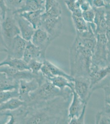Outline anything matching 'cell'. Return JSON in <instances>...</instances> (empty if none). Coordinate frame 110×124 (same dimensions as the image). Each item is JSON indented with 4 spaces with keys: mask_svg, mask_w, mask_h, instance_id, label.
<instances>
[{
    "mask_svg": "<svg viewBox=\"0 0 110 124\" xmlns=\"http://www.w3.org/2000/svg\"></svg>",
    "mask_w": 110,
    "mask_h": 124,
    "instance_id": "b9f144b4",
    "label": "cell"
},
{
    "mask_svg": "<svg viewBox=\"0 0 110 124\" xmlns=\"http://www.w3.org/2000/svg\"><path fill=\"white\" fill-rule=\"evenodd\" d=\"M95 17V12L93 7L86 11H82V17L87 23H93Z\"/></svg>",
    "mask_w": 110,
    "mask_h": 124,
    "instance_id": "4dcf8cb0",
    "label": "cell"
},
{
    "mask_svg": "<svg viewBox=\"0 0 110 124\" xmlns=\"http://www.w3.org/2000/svg\"><path fill=\"white\" fill-rule=\"evenodd\" d=\"M27 43V41L21 36H17L13 40L11 45L7 50V56L13 58L22 59Z\"/></svg>",
    "mask_w": 110,
    "mask_h": 124,
    "instance_id": "7c38bea8",
    "label": "cell"
},
{
    "mask_svg": "<svg viewBox=\"0 0 110 124\" xmlns=\"http://www.w3.org/2000/svg\"><path fill=\"white\" fill-rule=\"evenodd\" d=\"M62 28L61 16L46 17L42 14V24L40 28L43 29L47 33L52 41L60 35Z\"/></svg>",
    "mask_w": 110,
    "mask_h": 124,
    "instance_id": "52a82bcc",
    "label": "cell"
},
{
    "mask_svg": "<svg viewBox=\"0 0 110 124\" xmlns=\"http://www.w3.org/2000/svg\"><path fill=\"white\" fill-rule=\"evenodd\" d=\"M72 91L69 88H67L64 91L61 90L45 79L38 89L30 93L29 102L26 104H32L46 101L59 97L70 99L72 97Z\"/></svg>",
    "mask_w": 110,
    "mask_h": 124,
    "instance_id": "3957f363",
    "label": "cell"
},
{
    "mask_svg": "<svg viewBox=\"0 0 110 124\" xmlns=\"http://www.w3.org/2000/svg\"><path fill=\"white\" fill-rule=\"evenodd\" d=\"M4 1L7 10L14 13L21 8L24 0H4Z\"/></svg>",
    "mask_w": 110,
    "mask_h": 124,
    "instance_id": "83f0119b",
    "label": "cell"
},
{
    "mask_svg": "<svg viewBox=\"0 0 110 124\" xmlns=\"http://www.w3.org/2000/svg\"><path fill=\"white\" fill-rule=\"evenodd\" d=\"M74 91L77 93L82 100L88 104L92 93L89 77H80L74 78Z\"/></svg>",
    "mask_w": 110,
    "mask_h": 124,
    "instance_id": "ba28073f",
    "label": "cell"
},
{
    "mask_svg": "<svg viewBox=\"0 0 110 124\" xmlns=\"http://www.w3.org/2000/svg\"><path fill=\"white\" fill-rule=\"evenodd\" d=\"M103 89L105 93V104H110V81L100 83L93 88L94 91L98 89Z\"/></svg>",
    "mask_w": 110,
    "mask_h": 124,
    "instance_id": "4316f807",
    "label": "cell"
},
{
    "mask_svg": "<svg viewBox=\"0 0 110 124\" xmlns=\"http://www.w3.org/2000/svg\"><path fill=\"white\" fill-rule=\"evenodd\" d=\"M106 38L107 39V47L108 51V62L110 58V28L108 27L105 33Z\"/></svg>",
    "mask_w": 110,
    "mask_h": 124,
    "instance_id": "8d00e7d4",
    "label": "cell"
},
{
    "mask_svg": "<svg viewBox=\"0 0 110 124\" xmlns=\"http://www.w3.org/2000/svg\"><path fill=\"white\" fill-rule=\"evenodd\" d=\"M39 10H43L45 11V0H24L21 8L13 13L21 14Z\"/></svg>",
    "mask_w": 110,
    "mask_h": 124,
    "instance_id": "e0dca14e",
    "label": "cell"
},
{
    "mask_svg": "<svg viewBox=\"0 0 110 124\" xmlns=\"http://www.w3.org/2000/svg\"><path fill=\"white\" fill-rule=\"evenodd\" d=\"M43 63L49 68L53 76L63 77L68 79L69 80L74 82V78L71 76L70 75L67 74L64 71L56 66V65L52 63V62L46 59L44 61Z\"/></svg>",
    "mask_w": 110,
    "mask_h": 124,
    "instance_id": "603a6c76",
    "label": "cell"
},
{
    "mask_svg": "<svg viewBox=\"0 0 110 124\" xmlns=\"http://www.w3.org/2000/svg\"><path fill=\"white\" fill-rule=\"evenodd\" d=\"M25 102L21 100L18 98H13L0 104V113L7 110H14L25 104Z\"/></svg>",
    "mask_w": 110,
    "mask_h": 124,
    "instance_id": "7402d4cb",
    "label": "cell"
},
{
    "mask_svg": "<svg viewBox=\"0 0 110 124\" xmlns=\"http://www.w3.org/2000/svg\"><path fill=\"white\" fill-rule=\"evenodd\" d=\"M22 59L28 64L33 59L43 62L46 59V58L43 56L40 49L34 45L30 41H27Z\"/></svg>",
    "mask_w": 110,
    "mask_h": 124,
    "instance_id": "9a60e30c",
    "label": "cell"
},
{
    "mask_svg": "<svg viewBox=\"0 0 110 124\" xmlns=\"http://www.w3.org/2000/svg\"><path fill=\"white\" fill-rule=\"evenodd\" d=\"M86 110L83 112L82 113L79 117L77 118L71 119L70 120V124H85V117Z\"/></svg>",
    "mask_w": 110,
    "mask_h": 124,
    "instance_id": "d6a6232c",
    "label": "cell"
},
{
    "mask_svg": "<svg viewBox=\"0 0 110 124\" xmlns=\"http://www.w3.org/2000/svg\"><path fill=\"white\" fill-rule=\"evenodd\" d=\"M104 110L110 117V104H105Z\"/></svg>",
    "mask_w": 110,
    "mask_h": 124,
    "instance_id": "ab89813d",
    "label": "cell"
},
{
    "mask_svg": "<svg viewBox=\"0 0 110 124\" xmlns=\"http://www.w3.org/2000/svg\"><path fill=\"white\" fill-rule=\"evenodd\" d=\"M0 9L1 10L2 15L3 19H4L6 16V13L7 9L4 0H0Z\"/></svg>",
    "mask_w": 110,
    "mask_h": 124,
    "instance_id": "74e56055",
    "label": "cell"
},
{
    "mask_svg": "<svg viewBox=\"0 0 110 124\" xmlns=\"http://www.w3.org/2000/svg\"><path fill=\"white\" fill-rule=\"evenodd\" d=\"M95 123L97 124H110V117L104 110L98 112L95 117Z\"/></svg>",
    "mask_w": 110,
    "mask_h": 124,
    "instance_id": "f1b7e54d",
    "label": "cell"
},
{
    "mask_svg": "<svg viewBox=\"0 0 110 124\" xmlns=\"http://www.w3.org/2000/svg\"><path fill=\"white\" fill-rule=\"evenodd\" d=\"M93 8L95 12L94 24L95 26V34H105L108 28L105 18V7Z\"/></svg>",
    "mask_w": 110,
    "mask_h": 124,
    "instance_id": "2e32d148",
    "label": "cell"
},
{
    "mask_svg": "<svg viewBox=\"0 0 110 124\" xmlns=\"http://www.w3.org/2000/svg\"><path fill=\"white\" fill-rule=\"evenodd\" d=\"M87 105V103L82 100L77 93L73 91L72 99L68 108L69 120L79 117L83 112L86 110Z\"/></svg>",
    "mask_w": 110,
    "mask_h": 124,
    "instance_id": "4fadbf2b",
    "label": "cell"
},
{
    "mask_svg": "<svg viewBox=\"0 0 110 124\" xmlns=\"http://www.w3.org/2000/svg\"><path fill=\"white\" fill-rule=\"evenodd\" d=\"M39 86V82L36 79L31 80H21L19 82V99L26 103L30 101V94L38 89Z\"/></svg>",
    "mask_w": 110,
    "mask_h": 124,
    "instance_id": "8fae6325",
    "label": "cell"
},
{
    "mask_svg": "<svg viewBox=\"0 0 110 124\" xmlns=\"http://www.w3.org/2000/svg\"><path fill=\"white\" fill-rule=\"evenodd\" d=\"M19 82L9 78L6 74L0 72V92L19 89Z\"/></svg>",
    "mask_w": 110,
    "mask_h": 124,
    "instance_id": "ffe728a7",
    "label": "cell"
},
{
    "mask_svg": "<svg viewBox=\"0 0 110 124\" xmlns=\"http://www.w3.org/2000/svg\"><path fill=\"white\" fill-rule=\"evenodd\" d=\"M7 65L19 70H30L29 67L22 59L13 58L7 56V58L0 62V67Z\"/></svg>",
    "mask_w": 110,
    "mask_h": 124,
    "instance_id": "d6986e66",
    "label": "cell"
},
{
    "mask_svg": "<svg viewBox=\"0 0 110 124\" xmlns=\"http://www.w3.org/2000/svg\"><path fill=\"white\" fill-rule=\"evenodd\" d=\"M47 79L61 90L64 91L67 88H69L72 91L74 90V82L64 77L53 76Z\"/></svg>",
    "mask_w": 110,
    "mask_h": 124,
    "instance_id": "44dd1931",
    "label": "cell"
},
{
    "mask_svg": "<svg viewBox=\"0 0 110 124\" xmlns=\"http://www.w3.org/2000/svg\"><path fill=\"white\" fill-rule=\"evenodd\" d=\"M43 64V62L39 61L33 59L28 64L32 73L38 75L40 73V71Z\"/></svg>",
    "mask_w": 110,
    "mask_h": 124,
    "instance_id": "f546056e",
    "label": "cell"
},
{
    "mask_svg": "<svg viewBox=\"0 0 110 124\" xmlns=\"http://www.w3.org/2000/svg\"><path fill=\"white\" fill-rule=\"evenodd\" d=\"M0 72L4 73L9 78L18 82L21 80H31L36 79L39 82V85L46 79L41 72L39 75H35L30 70H19L7 65L0 67Z\"/></svg>",
    "mask_w": 110,
    "mask_h": 124,
    "instance_id": "8992f818",
    "label": "cell"
},
{
    "mask_svg": "<svg viewBox=\"0 0 110 124\" xmlns=\"http://www.w3.org/2000/svg\"><path fill=\"white\" fill-rule=\"evenodd\" d=\"M14 15L19 29L21 37L27 41H31L35 30L33 26L20 14L15 13Z\"/></svg>",
    "mask_w": 110,
    "mask_h": 124,
    "instance_id": "5bb4252c",
    "label": "cell"
},
{
    "mask_svg": "<svg viewBox=\"0 0 110 124\" xmlns=\"http://www.w3.org/2000/svg\"><path fill=\"white\" fill-rule=\"evenodd\" d=\"M93 52L75 39L70 50V75L74 78L89 77Z\"/></svg>",
    "mask_w": 110,
    "mask_h": 124,
    "instance_id": "7a4b0ae2",
    "label": "cell"
},
{
    "mask_svg": "<svg viewBox=\"0 0 110 124\" xmlns=\"http://www.w3.org/2000/svg\"><path fill=\"white\" fill-rule=\"evenodd\" d=\"M56 1V0H45V11L50 8Z\"/></svg>",
    "mask_w": 110,
    "mask_h": 124,
    "instance_id": "f35d334b",
    "label": "cell"
},
{
    "mask_svg": "<svg viewBox=\"0 0 110 124\" xmlns=\"http://www.w3.org/2000/svg\"><path fill=\"white\" fill-rule=\"evenodd\" d=\"M106 4H110V0H104Z\"/></svg>",
    "mask_w": 110,
    "mask_h": 124,
    "instance_id": "60d3db41",
    "label": "cell"
},
{
    "mask_svg": "<svg viewBox=\"0 0 110 124\" xmlns=\"http://www.w3.org/2000/svg\"><path fill=\"white\" fill-rule=\"evenodd\" d=\"M110 75V65L105 67H99L92 64L89 79L92 90L94 87L100 83Z\"/></svg>",
    "mask_w": 110,
    "mask_h": 124,
    "instance_id": "30bf717a",
    "label": "cell"
},
{
    "mask_svg": "<svg viewBox=\"0 0 110 124\" xmlns=\"http://www.w3.org/2000/svg\"><path fill=\"white\" fill-rule=\"evenodd\" d=\"M40 71L43 76L47 79L52 77L53 76L49 68L45 64H43V65L42 66Z\"/></svg>",
    "mask_w": 110,
    "mask_h": 124,
    "instance_id": "836d02e7",
    "label": "cell"
},
{
    "mask_svg": "<svg viewBox=\"0 0 110 124\" xmlns=\"http://www.w3.org/2000/svg\"><path fill=\"white\" fill-rule=\"evenodd\" d=\"M71 99L59 97L32 104L25 103L16 110L15 124H69L68 108Z\"/></svg>",
    "mask_w": 110,
    "mask_h": 124,
    "instance_id": "6da1fadb",
    "label": "cell"
},
{
    "mask_svg": "<svg viewBox=\"0 0 110 124\" xmlns=\"http://www.w3.org/2000/svg\"><path fill=\"white\" fill-rule=\"evenodd\" d=\"M71 19L77 34L88 31L89 24L87 23L82 17H76L71 15Z\"/></svg>",
    "mask_w": 110,
    "mask_h": 124,
    "instance_id": "cb8c5ba5",
    "label": "cell"
},
{
    "mask_svg": "<svg viewBox=\"0 0 110 124\" xmlns=\"http://www.w3.org/2000/svg\"><path fill=\"white\" fill-rule=\"evenodd\" d=\"M91 3L92 7L95 8L105 7L106 6L104 0H92Z\"/></svg>",
    "mask_w": 110,
    "mask_h": 124,
    "instance_id": "e575fe53",
    "label": "cell"
},
{
    "mask_svg": "<svg viewBox=\"0 0 110 124\" xmlns=\"http://www.w3.org/2000/svg\"><path fill=\"white\" fill-rule=\"evenodd\" d=\"M2 34L3 39L8 50L13 40L20 34V31L13 12L7 10L2 23Z\"/></svg>",
    "mask_w": 110,
    "mask_h": 124,
    "instance_id": "277c9868",
    "label": "cell"
},
{
    "mask_svg": "<svg viewBox=\"0 0 110 124\" xmlns=\"http://www.w3.org/2000/svg\"><path fill=\"white\" fill-rule=\"evenodd\" d=\"M97 44L94 51L92 64L99 67H105L109 65L107 39L105 34H97Z\"/></svg>",
    "mask_w": 110,
    "mask_h": 124,
    "instance_id": "5b68a950",
    "label": "cell"
},
{
    "mask_svg": "<svg viewBox=\"0 0 110 124\" xmlns=\"http://www.w3.org/2000/svg\"><path fill=\"white\" fill-rule=\"evenodd\" d=\"M62 10L60 3L57 1L50 8L43 13L46 17H58L61 16Z\"/></svg>",
    "mask_w": 110,
    "mask_h": 124,
    "instance_id": "484cf974",
    "label": "cell"
},
{
    "mask_svg": "<svg viewBox=\"0 0 110 124\" xmlns=\"http://www.w3.org/2000/svg\"><path fill=\"white\" fill-rule=\"evenodd\" d=\"M31 41L40 49L43 56L46 58V51L52 42L47 33L42 29H38L35 30Z\"/></svg>",
    "mask_w": 110,
    "mask_h": 124,
    "instance_id": "9c48e42d",
    "label": "cell"
},
{
    "mask_svg": "<svg viewBox=\"0 0 110 124\" xmlns=\"http://www.w3.org/2000/svg\"><path fill=\"white\" fill-rule=\"evenodd\" d=\"M105 18L106 22L108 27L110 28V5L106 4L105 6Z\"/></svg>",
    "mask_w": 110,
    "mask_h": 124,
    "instance_id": "d590c367",
    "label": "cell"
},
{
    "mask_svg": "<svg viewBox=\"0 0 110 124\" xmlns=\"http://www.w3.org/2000/svg\"><path fill=\"white\" fill-rule=\"evenodd\" d=\"M45 12L44 10H39L24 12L20 14L29 22L36 30L40 28L42 23V16Z\"/></svg>",
    "mask_w": 110,
    "mask_h": 124,
    "instance_id": "ac0fdd59",
    "label": "cell"
},
{
    "mask_svg": "<svg viewBox=\"0 0 110 124\" xmlns=\"http://www.w3.org/2000/svg\"><path fill=\"white\" fill-rule=\"evenodd\" d=\"M3 18L2 15L1 10L0 9V52L7 53V49L4 41L3 39L2 34V23Z\"/></svg>",
    "mask_w": 110,
    "mask_h": 124,
    "instance_id": "1f68e13d",
    "label": "cell"
},
{
    "mask_svg": "<svg viewBox=\"0 0 110 124\" xmlns=\"http://www.w3.org/2000/svg\"><path fill=\"white\" fill-rule=\"evenodd\" d=\"M19 96L18 89L1 91L0 92V104L6 102L13 98H18Z\"/></svg>",
    "mask_w": 110,
    "mask_h": 124,
    "instance_id": "d4e9b609",
    "label": "cell"
}]
</instances>
